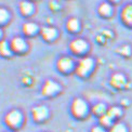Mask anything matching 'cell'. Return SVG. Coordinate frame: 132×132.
Returning <instances> with one entry per match:
<instances>
[{"instance_id":"1","label":"cell","mask_w":132,"mask_h":132,"mask_svg":"<svg viewBox=\"0 0 132 132\" xmlns=\"http://www.w3.org/2000/svg\"><path fill=\"white\" fill-rule=\"evenodd\" d=\"M5 123L11 128H16L19 127L22 122V114L19 111H11L10 113L7 114L5 116Z\"/></svg>"},{"instance_id":"2","label":"cell","mask_w":132,"mask_h":132,"mask_svg":"<svg viewBox=\"0 0 132 132\" xmlns=\"http://www.w3.org/2000/svg\"><path fill=\"white\" fill-rule=\"evenodd\" d=\"M92 66H93L92 59H90V57H85V59H82L81 61L79 62L78 66H77L76 71H77V74H78V75L85 76V75H87V74L91 70Z\"/></svg>"},{"instance_id":"3","label":"cell","mask_w":132,"mask_h":132,"mask_svg":"<svg viewBox=\"0 0 132 132\" xmlns=\"http://www.w3.org/2000/svg\"><path fill=\"white\" fill-rule=\"evenodd\" d=\"M71 112H73V114L77 117L84 116L87 112L86 102L82 101L81 98H76V100L73 102V105H71Z\"/></svg>"},{"instance_id":"4","label":"cell","mask_w":132,"mask_h":132,"mask_svg":"<svg viewBox=\"0 0 132 132\" xmlns=\"http://www.w3.org/2000/svg\"><path fill=\"white\" fill-rule=\"evenodd\" d=\"M10 48H11V50L14 52H22L25 50L26 42L22 37H14L13 39L10 41Z\"/></svg>"},{"instance_id":"5","label":"cell","mask_w":132,"mask_h":132,"mask_svg":"<svg viewBox=\"0 0 132 132\" xmlns=\"http://www.w3.org/2000/svg\"><path fill=\"white\" fill-rule=\"evenodd\" d=\"M59 89H60V87L56 82H54L52 80H47L46 84L42 87V93L45 95H51V94H54L55 92H57Z\"/></svg>"},{"instance_id":"6","label":"cell","mask_w":132,"mask_h":132,"mask_svg":"<svg viewBox=\"0 0 132 132\" xmlns=\"http://www.w3.org/2000/svg\"><path fill=\"white\" fill-rule=\"evenodd\" d=\"M47 116H48V109L46 106L39 105L32 108V117H34L35 120H38V121L43 120Z\"/></svg>"},{"instance_id":"7","label":"cell","mask_w":132,"mask_h":132,"mask_svg":"<svg viewBox=\"0 0 132 132\" xmlns=\"http://www.w3.org/2000/svg\"><path fill=\"white\" fill-rule=\"evenodd\" d=\"M88 45L85 40L82 39H75L74 41H71L70 43V49L73 50L75 53H81L87 50Z\"/></svg>"},{"instance_id":"8","label":"cell","mask_w":132,"mask_h":132,"mask_svg":"<svg viewBox=\"0 0 132 132\" xmlns=\"http://www.w3.org/2000/svg\"><path fill=\"white\" fill-rule=\"evenodd\" d=\"M73 66V61L69 57H61L57 62V67L62 71H67Z\"/></svg>"},{"instance_id":"9","label":"cell","mask_w":132,"mask_h":132,"mask_svg":"<svg viewBox=\"0 0 132 132\" xmlns=\"http://www.w3.org/2000/svg\"><path fill=\"white\" fill-rule=\"evenodd\" d=\"M41 35L46 40H51L56 36V30L53 27H42Z\"/></svg>"},{"instance_id":"10","label":"cell","mask_w":132,"mask_h":132,"mask_svg":"<svg viewBox=\"0 0 132 132\" xmlns=\"http://www.w3.org/2000/svg\"><path fill=\"white\" fill-rule=\"evenodd\" d=\"M19 8H20L21 13L24 14V15L29 14L32 11V9H34V7H32V3L29 2V1H27V0H23V1H21Z\"/></svg>"},{"instance_id":"11","label":"cell","mask_w":132,"mask_h":132,"mask_svg":"<svg viewBox=\"0 0 132 132\" xmlns=\"http://www.w3.org/2000/svg\"><path fill=\"white\" fill-rule=\"evenodd\" d=\"M122 19L129 24H132V4H129L127 7H125L122 10Z\"/></svg>"},{"instance_id":"12","label":"cell","mask_w":132,"mask_h":132,"mask_svg":"<svg viewBox=\"0 0 132 132\" xmlns=\"http://www.w3.org/2000/svg\"><path fill=\"white\" fill-rule=\"evenodd\" d=\"M38 29V26L35 23H31V22H28V23H25L23 25V31L26 35H32L35 34Z\"/></svg>"},{"instance_id":"13","label":"cell","mask_w":132,"mask_h":132,"mask_svg":"<svg viewBox=\"0 0 132 132\" xmlns=\"http://www.w3.org/2000/svg\"><path fill=\"white\" fill-rule=\"evenodd\" d=\"M125 82H126V78L121 74H115L112 77V85H114L115 87H121L125 85Z\"/></svg>"},{"instance_id":"14","label":"cell","mask_w":132,"mask_h":132,"mask_svg":"<svg viewBox=\"0 0 132 132\" xmlns=\"http://www.w3.org/2000/svg\"><path fill=\"white\" fill-rule=\"evenodd\" d=\"M10 53H11V48L9 43L5 40L0 41V54L7 56V55H10Z\"/></svg>"},{"instance_id":"15","label":"cell","mask_w":132,"mask_h":132,"mask_svg":"<svg viewBox=\"0 0 132 132\" xmlns=\"http://www.w3.org/2000/svg\"><path fill=\"white\" fill-rule=\"evenodd\" d=\"M67 28L69 30H73V31L77 30L79 28V21L77 19H75V18L68 20V22H67Z\"/></svg>"},{"instance_id":"16","label":"cell","mask_w":132,"mask_h":132,"mask_svg":"<svg viewBox=\"0 0 132 132\" xmlns=\"http://www.w3.org/2000/svg\"><path fill=\"white\" fill-rule=\"evenodd\" d=\"M111 9H112L111 5H109L108 3H106V2H104L98 7V12H100L101 14H103V15H107V14L111 13Z\"/></svg>"},{"instance_id":"17","label":"cell","mask_w":132,"mask_h":132,"mask_svg":"<svg viewBox=\"0 0 132 132\" xmlns=\"http://www.w3.org/2000/svg\"><path fill=\"white\" fill-rule=\"evenodd\" d=\"M105 112V105L104 104H96V105L93 106V113L96 115H103Z\"/></svg>"},{"instance_id":"18","label":"cell","mask_w":132,"mask_h":132,"mask_svg":"<svg viewBox=\"0 0 132 132\" xmlns=\"http://www.w3.org/2000/svg\"><path fill=\"white\" fill-rule=\"evenodd\" d=\"M9 19V12L4 8H0V24L4 23Z\"/></svg>"},{"instance_id":"19","label":"cell","mask_w":132,"mask_h":132,"mask_svg":"<svg viewBox=\"0 0 132 132\" xmlns=\"http://www.w3.org/2000/svg\"><path fill=\"white\" fill-rule=\"evenodd\" d=\"M121 114V111H120L119 108H117V107H112L111 109L108 111V113H107V115L111 118H114V117H117V116H119V115Z\"/></svg>"},{"instance_id":"20","label":"cell","mask_w":132,"mask_h":132,"mask_svg":"<svg viewBox=\"0 0 132 132\" xmlns=\"http://www.w3.org/2000/svg\"><path fill=\"white\" fill-rule=\"evenodd\" d=\"M111 132H127V129H126V127L123 125L117 123V125H115L114 127L112 128Z\"/></svg>"},{"instance_id":"21","label":"cell","mask_w":132,"mask_h":132,"mask_svg":"<svg viewBox=\"0 0 132 132\" xmlns=\"http://www.w3.org/2000/svg\"><path fill=\"white\" fill-rule=\"evenodd\" d=\"M100 121H101V123L104 125V126H108V125H111V122H112V118L109 117L107 114H106V115H102Z\"/></svg>"},{"instance_id":"22","label":"cell","mask_w":132,"mask_h":132,"mask_svg":"<svg viewBox=\"0 0 132 132\" xmlns=\"http://www.w3.org/2000/svg\"><path fill=\"white\" fill-rule=\"evenodd\" d=\"M92 132H105L103 130V128H101V127H94L92 129Z\"/></svg>"},{"instance_id":"23","label":"cell","mask_w":132,"mask_h":132,"mask_svg":"<svg viewBox=\"0 0 132 132\" xmlns=\"http://www.w3.org/2000/svg\"><path fill=\"white\" fill-rule=\"evenodd\" d=\"M122 53L123 54H129V47H123L122 48Z\"/></svg>"},{"instance_id":"24","label":"cell","mask_w":132,"mask_h":132,"mask_svg":"<svg viewBox=\"0 0 132 132\" xmlns=\"http://www.w3.org/2000/svg\"><path fill=\"white\" fill-rule=\"evenodd\" d=\"M1 34H2V31H1V29H0V36H1Z\"/></svg>"},{"instance_id":"25","label":"cell","mask_w":132,"mask_h":132,"mask_svg":"<svg viewBox=\"0 0 132 132\" xmlns=\"http://www.w3.org/2000/svg\"><path fill=\"white\" fill-rule=\"evenodd\" d=\"M113 1H116V0H113Z\"/></svg>"}]
</instances>
